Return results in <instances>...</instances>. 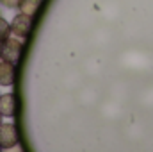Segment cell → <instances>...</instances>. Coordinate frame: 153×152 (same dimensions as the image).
I'll return each mask as SVG.
<instances>
[{
	"mask_svg": "<svg viewBox=\"0 0 153 152\" xmlns=\"http://www.w3.org/2000/svg\"><path fill=\"white\" fill-rule=\"evenodd\" d=\"M18 145V131L14 123H0V150H9Z\"/></svg>",
	"mask_w": 153,
	"mask_h": 152,
	"instance_id": "cell-3",
	"label": "cell"
},
{
	"mask_svg": "<svg viewBox=\"0 0 153 152\" xmlns=\"http://www.w3.org/2000/svg\"><path fill=\"white\" fill-rule=\"evenodd\" d=\"M0 14H2V13H0Z\"/></svg>",
	"mask_w": 153,
	"mask_h": 152,
	"instance_id": "cell-10",
	"label": "cell"
},
{
	"mask_svg": "<svg viewBox=\"0 0 153 152\" xmlns=\"http://www.w3.org/2000/svg\"><path fill=\"white\" fill-rule=\"evenodd\" d=\"M16 79V65L0 59V86H13Z\"/></svg>",
	"mask_w": 153,
	"mask_h": 152,
	"instance_id": "cell-4",
	"label": "cell"
},
{
	"mask_svg": "<svg viewBox=\"0 0 153 152\" xmlns=\"http://www.w3.org/2000/svg\"><path fill=\"white\" fill-rule=\"evenodd\" d=\"M39 5H41V0H20L16 9H20V13L29 14V16L34 18V14L38 13V9H39Z\"/></svg>",
	"mask_w": 153,
	"mask_h": 152,
	"instance_id": "cell-6",
	"label": "cell"
},
{
	"mask_svg": "<svg viewBox=\"0 0 153 152\" xmlns=\"http://www.w3.org/2000/svg\"><path fill=\"white\" fill-rule=\"evenodd\" d=\"M18 2L20 0H0V4L4 7H7V9H16L18 7Z\"/></svg>",
	"mask_w": 153,
	"mask_h": 152,
	"instance_id": "cell-8",
	"label": "cell"
},
{
	"mask_svg": "<svg viewBox=\"0 0 153 152\" xmlns=\"http://www.w3.org/2000/svg\"><path fill=\"white\" fill-rule=\"evenodd\" d=\"M14 113H16V97H14V93L0 95V114L7 116V118H13Z\"/></svg>",
	"mask_w": 153,
	"mask_h": 152,
	"instance_id": "cell-5",
	"label": "cell"
},
{
	"mask_svg": "<svg viewBox=\"0 0 153 152\" xmlns=\"http://www.w3.org/2000/svg\"><path fill=\"white\" fill-rule=\"evenodd\" d=\"M9 36H11V23H9L5 18L0 16V43L5 41Z\"/></svg>",
	"mask_w": 153,
	"mask_h": 152,
	"instance_id": "cell-7",
	"label": "cell"
},
{
	"mask_svg": "<svg viewBox=\"0 0 153 152\" xmlns=\"http://www.w3.org/2000/svg\"><path fill=\"white\" fill-rule=\"evenodd\" d=\"M22 52H23V43L20 38H9L5 41L0 43V59L4 61H9V63H14L18 65L20 57H22Z\"/></svg>",
	"mask_w": 153,
	"mask_h": 152,
	"instance_id": "cell-1",
	"label": "cell"
},
{
	"mask_svg": "<svg viewBox=\"0 0 153 152\" xmlns=\"http://www.w3.org/2000/svg\"><path fill=\"white\" fill-rule=\"evenodd\" d=\"M30 31H32V16L20 13V14H16L13 18V22H11V34H14L20 39H27Z\"/></svg>",
	"mask_w": 153,
	"mask_h": 152,
	"instance_id": "cell-2",
	"label": "cell"
},
{
	"mask_svg": "<svg viewBox=\"0 0 153 152\" xmlns=\"http://www.w3.org/2000/svg\"><path fill=\"white\" fill-rule=\"evenodd\" d=\"M0 123H2V114H0Z\"/></svg>",
	"mask_w": 153,
	"mask_h": 152,
	"instance_id": "cell-9",
	"label": "cell"
}]
</instances>
